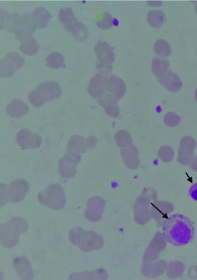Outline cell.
Listing matches in <instances>:
<instances>
[{"mask_svg":"<svg viewBox=\"0 0 197 280\" xmlns=\"http://www.w3.org/2000/svg\"><path fill=\"white\" fill-rule=\"evenodd\" d=\"M190 194L192 198L197 201V183L194 184L190 189Z\"/></svg>","mask_w":197,"mask_h":280,"instance_id":"obj_35","label":"cell"},{"mask_svg":"<svg viewBox=\"0 0 197 280\" xmlns=\"http://www.w3.org/2000/svg\"><path fill=\"white\" fill-rule=\"evenodd\" d=\"M30 108L25 102L20 99H14L6 108L7 115L14 119L24 117L29 111Z\"/></svg>","mask_w":197,"mask_h":280,"instance_id":"obj_19","label":"cell"},{"mask_svg":"<svg viewBox=\"0 0 197 280\" xmlns=\"http://www.w3.org/2000/svg\"><path fill=\"white\" fill-rule=\"evenodd\" d=\"M105 205V202L99 196H93L89 199L85 212L86 219L91 222L100 220Z\"/></svg>","mask_w":197,"mask_h":280,"instance_id":"obj_14","label":"cell"},{"mask_svg":"<svg viewBox=\"0 0 197 280\" xmlns=\"http://www.w3.org/2000/svg\"><path fill=\"white\" fill-rule=\"evenodd\" d=\"M118 99L115 96L106 93L97 100V102L100 106L105 109L108 115L113 118H118L120 112L118 105Z\"/></svg>","mask_w":197,"mask_h":280,"instance_id":"obj_16","label":"cell"},{"mask_svg":"<svg viewBox=\"0 0 197 280\" xmlns=\"http://www.w3.org/2000/svg\"><path fill=\"white\" fill-rule=\"evenodd\" d=\"M196 13L197 14V4L196 5Z\"/></svg>","mask_w":197,"mask_h":280,"instance_id":"obj_38","label":"cell"},{"mask_svg":"<svg viewBox=\"0 0 197 280\" xmlns=\"http://www.w3.org/2000/svg\"><path fill=\"white\" fill-rule=\"evenodd\" d=\"M10 15L3 9H1V29L8 27Z\"/></svg>","mask_w":197,"mask_h":280,"instance_id":"obj_34","label":"cell"},{"mask_svg":"<svg viewBox=\"0 0 197 280\" xmlns=\"http://www.w3.org/2000/svg\"><path fill=\"white\" fill-rule=\"evenodd\" d=\"M19 48L24 54L33 56L37 53L39 46L33 35H30L20 40Z\"/></svg>","mask_w":197,"mask_h":280,"instance_id":"obj_23","label":"cell"},{"mask_svg":"<svg viewBox=\"0 0 197 280\" xmlns=\"http://www.w3.org/2000/svg\"><path fill=\"white\" fill-rule=\"evenodd\" d=\"M69 237L71 242L78 245L83 252L99 250L103 244L102 238L97 233L86 231L79 227L73 228Z\"/></svg>","mask_w":197,"mask_h":280,"instance_id":"obj_3","label":"cell"},{"mask_svg":"<svg viewBox=\"0 0 197 280\" xmlns=\"http://www.w3.org/2000/svg\"><path fill=\"white\" fill-rule=\"evenodd\" d=\"M60 86L55 81H48L39 85L28 95L30 102L34 106H42L47 101L58 99L61 95Z\"/></svg>","mask_w":197,"mask_h":280,"instance_id":"obj_4","label":"cell"},{"mask_svg":"<svg viewBox=\"0 0 197 280\" xmlns=\"http://www.w3.org/2000/svg\"><path fill=\"white\" fill-rule=\"evenodd\" d=\"M181 121L180 117L173 112H169L166 114L163 118L164 124L169 127H175L178 126Z\"/></svg>","mask_w":197,"mask_h":280,"instance_id":"obj_33","label":"cell"},{"mask_svg":"<svg viewBox=\"0 0 197 280\" xmlns=\"http://www.w3.org/2000/svg\"><path fill=\"white\" fill-rule=\"evenodd\" d=\"M81 158L70 156L65 153L59 163V172L62 177L70 179L76 175L78 165L80 162Z\"/></svg>","mask_w":197,"mask_h":280,"instance_id":"obj_13","label":"cell"},{"mask_svg":"<svg viewBox=\"0 0 197 280\" xmlns=\"http://www.w3.org/2000/svg\"><path fill=\"white\" fill-rule=\"evenodd\" d=\"M196 147V141L191 137L183 138L180 142L178 152V161L184 165H188L192 161Z\"/></svg>","mask_w":197,"mask_h":280,"instance_id":"obj_11","label":"cell"},{"mask_svg":"<svg viewBox=\"0 0 197 280\" xmlns=\"http://www.w3.org/2000/svg\"><path fill=\"white\" fill-rule=\"evenodd\" d=\"M96 24L97 26L101 29H109L113 26V18L112 16L107 12H100L97 16Z\"/></svg>","mask_w":197,"mask_h":280,"instance_id":"obj_30","label":"cell"},{"mask_svg":"<svg viewBox=\"0 0 197 280\" xmlns=\"http://www.w3.org/2000/svg\"><path fill=\"white\" fill-rule=\"evenodd\" d=\"M159 158L164 162H171L174 157L173 149L168 146H163L158 151Z\"/></svg>","mask_w":197,"mask_h":280,"instance_id":"obj_32","label":"cell"},{"mask_svg":"<svg viewBox=\"0 0 197 280\" xmlns=\"http://www.w3.org/2000/svg\"><path fill=\"white\" fill-rule=\"evenodd\" d=\"M191 167L194 170L197 171V157L194 160Z\"/></svg>","mask_w":197,"mask_h":280,"instance_id":"obj_36","label":"cell"},{"mask_svg":"<svg viewBox=\"0 0 197 280\" xmlns=\"http://www.w3.org/2000/svg\"><path fill=\"white\" fill-rule=\"evenodd\" d=\"M58 17L60 23L71 33L79 22L74 11L68 7L61 9L59 13Z\"/></svg>","mask_w":197,"mask_h":280,"instance_id":"obj_21","label":"cell"},{"mask_svg":"<svg viewBox=\"0 0 197 280\" xmlns=\"http://www.w3.org/2000/svg\"><path fill=\"white\" fill-rule=\"evenodd\" d=\"M28 224L22 217H15L7 223L1 224L0 240L1 244L7 248L15 247L19 241L21 234L28 230Z\"/></svg>","mask_w":197,"mask_h":280,"instance_id":"obj_2","label":"cell"},{"mask_svg":"<svg viewBox=\"0 0 197 280\" xmlns=\"http://www.w3.org/2000/svg\"><path fill=\"white\" fill-rule=\"evenodd\" d=\"M160 84L166 89L172 92H177L182 87V82L180 77L172 71H169L162 78L158 79Z\"/></svg>","mask_w":197,"mask_h":280,"instance_id":"obj_22","label":"cell"},{"mask_svg":"<svg viewBox=\"0 0 197 280\" xmlns=\"http://www.w3.org/2000/svg\"><path fill=\"white\" fill-rule=\"evenodd\" d=\"M116 141L118 146L122 148L129 147L132 144L133 140L131 134L126 130H120L115 135Z\"/></svg>","mask_w":197,"mask_h":280,"instance_id":"obj_27","label":"cell"},{"mask_svg":"<svg viewBox=\"0 0 197 280\" xmlns=\"http://www.w3.org/2000/svg\"><path fill=\"white\" fill-rule=\"evenodd\" d=\"M1 184V206L8 201L13 203L23 201L28 192L30 186L28 183L24 180H16L8 185Z\"/></svg>","mask_w":197,"mask_h":280,"instance_id":"obj_7","label":"cell"},{"mask_svg":"<svg viewBox=\"0 0 197 280\" xmlns=\"http://www.w3.org/2000/svg\"><path fill=\"white\" fill-rule=\"evenodd\" d=\"M71 34L77 39L80 41H84L88 37V30L86 26L80 23H79L76 27L72 31Z\"/></svg>","mask_w":197,"mask_h":280,"instance_id":"obj_31","label":"cell"},{"mask_svg":"<svg viewBox=\"0 0 197 280\" xmlns=\"http://www.w3.org/2000/svg\"><path fill=\"white\" fill-rule=\"evenodd\" d=\"M195 98L196 101H197V90H196V92H195Z\"/></svg>","mask_w":197,"mask_h":280,"instance_id":"obj_37","label":"cell"},{"mask_svg":"<svg viewBox=\"0 0 197 280\" xmlns=\"http://www.w3.org/2000/svg\"><path fill=\"white\" fill-rule=\"evenodd\" d=\"M31 15L34 16L38 28L40 29L46 28L51 18L48 10L41 7L36 8Z\"/></svg>","mask_w":197,"mask_h":280,"instance_id":"obj_25","label":"cell"},{"mask_svg":"<svg viewBox=\"0 0 197 280\" xmlns=\"http://www.w3.org/2000/svg\"><path fill=\"white\" fill-rule=\"evenodd\" d=\"M25 59L16 52H10L1 59L0 63V77L8 78L15 72L23 67Z\"/></svg>","mask_w":197,"mask_h":280,"instance_id":"obj_10","label":"cell"},{"mask_svg":"<svg viewBox=\"0 0 197 280\" xmlns=\"http://www.w3.org/2000/svg\"><path fill=\"white\" fill-rule=\"evenodd\" d=\"M155 52L162 58L169 57L171 53V47L167 41L158 40L154 45Z\"/></svg>","mask_w":197,"mask_h":280,"instance_id":"obj_28","label":"cell"},{"mask_svg":"<svg viewBox=\"0 0 197 280\" xmlns=\"http://www.w3.org/2000/svg\"><path fill=\"white\" fill-rule=\"evenodd\" d=\"M162 234L166 241L176 246L190 243L195 236L193 222L181 214H174L162 224Z\"/></svg>","mask_w":197,"mask_h":280,"instance_id":"obj_1","label":"cell"},{"mask_svg":"<svg viewBox=\"0 0 197 280\" xmlns=\"http://www.w3.org/2000/svg\"><path fill=\"white\" fill-rule=\"evenodd\" d=\"M107 78V77L101 74H96L91 78L88 91L93 98L98 99L105 94Z\"/></svg>","mask_w":197,"mask_h":280,"instance_id":"obj_15","label":"cell"},{"mask_svg":"<svg viewBox=\"0 0 197 280\" xmlns=\"http://www.w3.org/2000/svg\"><path fill=\"white\" fill-rule=\"evenodd\" d=\"M169 66V61L155 58L152 64L153 74L158 79H160L168 73Z\"/></svg>","mask_w":197,"mask_h":280,"instance_id":"obj_24","label":"cell"},{"mask_svg":"<svg viewBox=\"0 0 197 280\" xmlns=\"http://www.w3.org/2000/svg\"><path fill=\"white\" fill-rule=\"evenodd\" d=\"M147 20L149 24L155 28H160L165 23L166 18L164 14L160 10L150 11Z\"/></svg>","mask_w":197,"mask_h":280,"instance_id":"obj_26","label":"cell"},{"mask_svg":"<svg viewBox=\"0 0 197 280\" xmlns=\"http://www.w3.org/2000/svg\"><path fill=\"white\" fill-rule=\"evenodd\" d=\"M94 51L99 61V71L102 73L110 71L116 58L111 46L107 43L99 41L94 47Z\"/></svg>","mask_w":197,"mask_h":280,"instance_id":"obj_8","label":"cell"},{"mask_svg":"<svg viewBox=\"0 0 197 280\" xmlns=\"http://www.w3.org/2000/svg\"><path fill=\"white\" fill-rule=\"evenodd\" d=\"M122 158L127 167L131 169L138 168L140 163L139 151L134 144L120 150Z\"/></svg>","mask_w":197,"mask_h":280,"instance_id":"obj_20","label":"cell"},{"mask_svg":"<svg viewBox=\"0 0 197 280\" xmlns=\"http://www.w3.org/2000/svg\"><path fill=\"white\" fill-rule=\"evenodd\" d=\"M14 267L21 279L32 280L34 272L29 259L25 257H18L14 259Z\"/></svg>","mask_w":197,"mask_h":280,"instance_id":"obj_17","label":"cell"},{"mask_svg":"<svg viewBox=\"0 0 197 280\" xmlns=\"http://www.w3.org/2000/svg\"><path fill=\"white\" fill-rule=\"evenodd\" d=\"M37 28L36 20L31 14L20 15L14 12L10 14L7 30L9 33H14L18 40L33 35Z\"/></svg>","mask_w":197,"mask_h":280,"instance_id":"obj_5","label":"cell"},{"mask_svg":"<svg viewBox=\"0 0 197 280\" xmlns=\"http://www.w3.org/2000/svg\"><path fill=\"white\" fill-rule=\"evenodd\" d=\"M39 203L54 211L63 209L66 204V197L63 188L58 184L49 185L40 191L38 195Z\"/></svg>","mask_w":197,"mask_h":280,"instance_id":"obj_6","label":"cell"},{"mask_svg":"<svg viewBox=\"0 0 197 280\" xmlns=\"http://www.w3.org/2000/svg\"><path fill=\"white\" fill-rule=\"evenodd\" d=\"M97 142L94 137L85 139L79 136H72L69 140L65 153L71 157L81 158V154L95 146Z\"/></svg>","mask_w":197,"mask_h":280,"instance_id":"obj_9","label":"cell"},{"mask_svg":"<svg viewBox=\"0 0 197 280\" xmlns=\"http://www.w3.org/2000/svg\"><path fill=\"white\" fill-rule=\"evenodd\" d=\"M106 91L119 100L126 94V85L120 78L113 75L107 78Z\"/></svg>","mask_w":197,"mask_h":280,"instance_id":"obj_18","label":"cell"},{"mask_svg":"<svg viewBox=\"0 0 197 280\" xmlns=\"http://www.w3.org/2000/svg\"><path fill=\"white\" fill-rule=\"evenodd\" d=\"M16 141L19 146L24 149H36L42 142L39 135L25 129L19 131L16 137Z\"/></svg>","mask_w":197,"mask_h":280,"instance_id":"obj_12","label":"cell"},{"mask_svg":"<svg viewBox=\"0 0 197 280\" xmlns=\"http://www.w3.org/2000/svg\"><path fill=\"white\" fill-rule=\"evenodd\" d=\"M64 62L63 56L58 52L51 53L46 58L47 66L54 69L61 68L64 65Z\"/></svg>","mask_w":197,"mask_h":280,"instance_id":"obj_29","label":"cell"}]
</instances>
